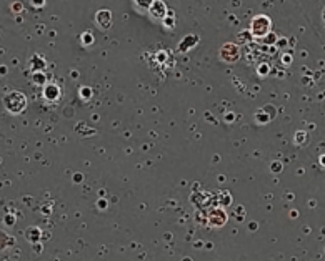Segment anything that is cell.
Masks as SVG:
<instances>
[{"mask_svg": "<svg viewBox=\"0 0 325 261\" xmlns=\"http://www.w3.org/2000/svg\"><path fill=\"white\" fill-rule=\"evenodd\" d=\"M5 105H7V108L10 110L12 113H19V112H22V110L25 108V98H24V95H22V93H17V91H13V93H10L5 98Z\"/></svg>", "mask_w": 325, "mask_h": 261, "instance_id": "obj_1", "label": "cell"}, {"mask_svg": "<svg viewBox=\"0 0 325 261\" xmlns=\"http://www.w3.org/2000/svg\"><path fill=\"white\" fill-rule=\"evenodd\" d=\"M139 2V5H142V7H150L152 5V0H137Z\"/></svg>", "mask_w": 325, "mask_h": 261, "instance_id": "obj_2", "label": "cell"}]
</instances>
